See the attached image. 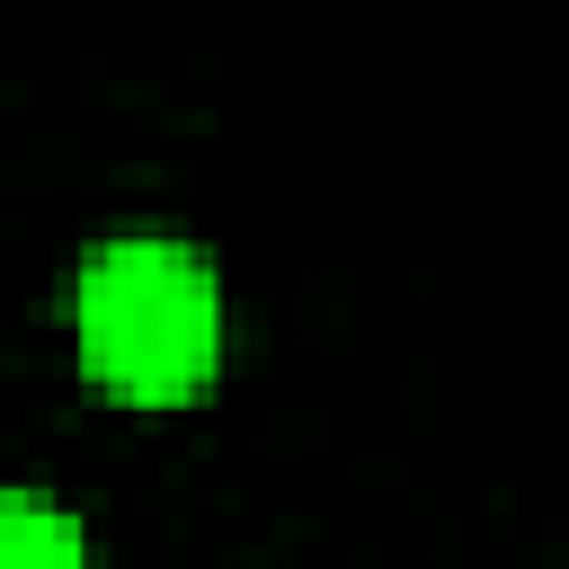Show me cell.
Returning a JSON list of instances; mask_svg holds the SVG:
<instances>
[{
	"mask_svg": "<svg viewBox=\"0 0 569 569\" xmlns=\"http://www.w3.org/2000/svg\"><path fill=\"white\" fill-rule=\"evenodd\" d=\"M71 347L98 391L133 409L196 400L222 365V276L196 240L107 231L71 267Z\"/></svg>",
	"mask_w": 569,
	"mask_h": 569,
	"instance_id": "cell-1",
	"label": "cell"
},
{
	"mask_svg": "<svg viewBox=\"0 0 569 569\" xmlns=\"http://www.w3.org/2000/svg\"><path fill=\"white\" fill-rule=\"evenodd\" d=\"M0 569H98V542L62 498L0 489Z\"/></svg>",
	"mask_w": 569,
	"mask_h": 569,
	"instance_id": "cell-2",
	"label": "cell"
}]
</instances>
